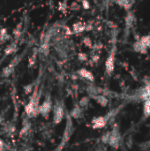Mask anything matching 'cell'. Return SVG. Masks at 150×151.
<instances>
[{
  "label": "cell",
  "instance_id": "obj_18",
  "mask_svg": "<svg viewBox=\"0 0 150 151\" xmlns=\"http://www.w3.org/2000/svg\"><path fill=\"white\" fill-rule=\"evenodd\" d=\"M138 147L141 150V151H149L150 150V140L143 142H141L138 145Z\"/></svg>",
  "mask_w": 150,
  "mask_h": 151
},
{
  "label": "cell",
  "instance_id": "obj_22",
  "mask_svg": "<svg viewBox=\"0 0 150 151\" xmlns=\"http://www.w3.org/2000/svg\"><path fill=\"white\" fill-rule=\"evenodd\" d=\"M0 151H7L6 144L4 143V142L2 139H0Z\"/></svg>",
  "mask_w": 150,
  "mask_h": 151
},
{
  "label": "cell",
  "instance_id": "obj_21",
  "mask_svg": "<svg viewBox=\"0 0 150 151\" xmlns=\"http://www.w3.org/2000/svg\"><path fill=\"white\" fill-rule=\"evenodd\" d=\"M34 84L33 83L32 84H29V85H27V86L24 87V92H25L26 95L32 94V92L34 91Z\"/></svg>",
  "mask_w": 150,
  "mask_h": 151
},
{
  "label": "cell",
  "instance_id": "obj_1",
  "mask_svg": "<svg viewBox=\"0 0 150 151\" xmlns=\"http://www.w3.org/2000/svg\"><path fill=\"white\" fill-rule=\"evenodd\" d=\"M40 98H41V91H39L38 86H35L34 91L32 92L28 104L25 106V113L29 119L35 118L39 115Z\"/></svg>",
  "mask_w": 150,
  "mask_h": 151
},
{
  "label": "cell",
  "instance_id": "obj_5",
  "mask_svg": "<svg viewBox=\"0 0 150 151\" xmlns=\"http://www.w3.org/2000/svg\"><path fill=\"white\" fill-rule=\"evenodd\" d=\"M121 134L119 131V127L118 125H115L111 131V136H110V141H109V146L111 148L118 150L120 147L121 144Z\"/></svg>",
  "mask_w": 150,
  "mask_h": 151
},
{
  "label": "cell",
  "instance_id": "obj_9",
  "mask_svg": "<svg viewBox=\"0 0 150 151\" xmlns=\"http://www.w3.org/2000/svg\"><path fill=\"white\" fill-rule=\"evenodd\" d=\"M102 88L94 85V84H91V85H88V88H87V94L88 96L92 98L93 96H97V95H101L102 94Z\"/></svg>",
  "mask_w": 150,
  "mask_h": 151
},
{
  "label": "cell",
  "instance_id": "obj_20",
  "mask_svg": "<svg viewBox=\"0 0 150 151\" xmlns=\"http://www.w3.org/2000/svg\"><path fill=\"white\" fill-rule=\"evenodd\" d=\"M141 41V42H142L148 49H150V34L147 35H144L142 37H141L139 39Z\"/></svg>",
  "mask_w": 150,
  "mask_h": 151
},
{
  "label": "cell",
  "instance_id": "obj_3",
  "mask_svg": "<svg viewBox=\"0 0 150 151\" xmlns=\"http://www.w3.org/2000/svg\"><path fill=\"white\" fill-rule=\"evenodd\" d=\"M53 111V123L54 125H59L62 120L64 119V117L65 115V105L62 101L56 100L55 104H53L52 108Z\"/></svg>",
  "mask_w": 150,
  "mask_h": 151
},
{
  "label": "cell",
  "instance_id": "obj_2",
  "mask_svg": "<svg viewBox=\"0 0 150 151\" xmlns=\"http://www.w3.org/2000/svg\"><path fill=\"white\" fill-rule=\"evenodd\" d=\"M66 123H65V130L61 138V141L59 142V145L57 147V149L54 151H62L63 149L65 147V145L68 143V142L70 141L71 137L72 136L75 127L72 122V119L71 118V116L69 115V113H66Z\"/></svg>",
  "mask_w": 150,
  "mask_h": 151
},
{
  "label": "cell",
  "instance_id": "obj_13",
  "mask_svg": "<svg viewBox=\"0 0 150 151\" xmlns=\"http://www.w3.org/2000/svg\"><path fill=\"white\" fill-rule=\"evenodd\" d=\"M121 7L125 8L126 10H129L132 8L133 4V0H112Z\"/></svg>",
  "mask_w": 150,
  "mask_h": 151
},
{
  "label": "cell",
  "instance_id": "obj_25",
  "mask_svg": "<svg viewBox=\"0 0 150 151\" xmlns=\"http://www.w3.org/2000/svg\"><path fill=\"white\" fill-rule=\"evenodd\" d=\"M149 128H150V126H149Z\"/></svg>",
  "mask_w": 150,
  "mask_h": 151
},
{
  "label": "cell",
  "instance_id": "obj_10",
  "mask_svg": "<svg viewBox=\"0 0 150 151\" xmlns=\"http://www.w3.org/2000/svg\"><path fill=\"white\" fill-rule=\"evenodd\" d=\"M69 115L71 116L72 119H81L82 116H83V109L80 108V107L79 106V104H77L72 108V110L70 111Z\"/></svg>",
  "mask_w": 150,
  "mask_h": 151
},
{
  "label": "cell",
  "instance_id": "obj_15",
  "mask_svg": "<svg viewBox=\"0 0 150 151\" xmlns=\"http://www.w3.org/2000/svg\"><path fill=\"white\" fill-rule=\"evenodd\" d=\"M143 115L145 118L150 117V97L148 98L146 101H144L143 104Z\"/></svg>",
  "mask_w": 150,
  "mask_h": 151
},
{
  "label": "cell",
  "instance_id": "obj_24",
  "mask_svg": "<svg viewBox=\"0 0 150 151\" xmlns=\"http://www.w3.org/2000/svg\"><path fill=\"white\" fill-rule=\"evenodd\" d=\"M79 58H80V60H87V56H86L85 54H80Z\"/></svg>",
  "mask_w": 150,
  "mask_h": 151
},
{
  "label": "cell",
  "instance_id": "obj_12",
  "mask_svg": "<svg viewBox=\"0 0 150 151\" xmlns=\"http://www.w3.org/2000/svg\"><path fill=\"white\" fill-rule=\"evenodd\" d=\"M133 50H134L136 52H138V53H141V54H147V53H148V50H149V49H148L142 42H141L140 40H137V41L133 43Z\"/></svg>",
  "mask_w": 150,
  "mask_h": 151
},
{
  "label": "cell",
  "instance_id": "obj_19",
  "mask_svg": "<svg viewBox=\"0 0 150 151\" xmlns=\"http://www.w3.org/2000/svg\"><path fill=\"white\" fill-rule=\"evenodd\" d=\"M110 136H111V131H107L105 132L102 137H101V142L104 145H108L109 144V141H110Z\"/></svg>",
  "mask_w": 150,
  "mask_h": 151
},
{
  "label": "cell",
  "instance_id": "obj_23",
  "mask_svg": "<svg viewBox=\"0 0 150 151\" xmlns=\"http://www.w3.org/2000/svg\"><path fill=\"white\" fill-rule=\"evenodd\" d=\"M96 151H106V149H105V147H104V144L99 145V146H98V149L96 150Z\"/></svg>",
  "mask_w": 150,
  "mask_h": 151
},
{
  "label": "cell",
  "instance_id": "obj_17",
  "mask_svg": "<svg viewBox=\"0 0 150 151\" xmlns=\"http://www.w3.org/2000/svg\"><path fill=\"white\" fill-rule=\"evenodd\" d=\"M30 130V124H26V122L23 125V127L21 128V131L19 133V137L20 138H24L25 136H27L29 133Z\"/></svg>",
  "mask_w": 150,
  "mask_h": 151
},
{
  "label": "cell",
  "instance_id": "obj_11",
  "mask_svg": "<svg viewBox=\"0 0 150 151\" xmlns=\"http://www.w3.org/2000/svg\"><path fill=\"white\" fill-rule=\"evenodd\" d=\"M91 99L95 100V101L96 102V104H99L100 106H102V107H107L108 104H109V99H108L107 96H104L103 94L95 96H93Z\"/></svg>",
  "mask_w": 150,
  "mask_h": 151
},
{
  "label": "cell",
  "instance_id": "obj_6",
  "mask_svg": "<svg viewBox=\"0 0 150 151\" xmlns=\"http://www.w3.org/2000/svg\"><path fill=\"white\" fill-rule=\"evenodd\" d=\"M112 111L109 112L105 116H97L92 119L91 126L93 129H103L106 127L107 123L112 117Z\"/></svg>",
  "mask_w": 150,
  "mask_h": 151
},
{
  "label": "cell",
  "instance_id": "obj_8",
  "mask_svg": "<svg viewBox=\"0 0 150 151\" xmlns=\"http://www.w3.org/2000/svg\"><path fill=\"white\" fill-rule=\"evenodd\" d=\"M77 73H78L79 76H80L81 78H83V79H85V80H87V81H88L90 82H94L95 81V76H94V74L90 71H88V69H86V68L80 69L77 72Z\"/></svg>",
  "mask_w": 150,
  "mask_h": 151
},
{
  "label": "cell",
  "instance_id": "obj_14",
  "mask_svg": "<svg viewBox=\"0 0 150 151\" xmlns=\"http://www.w3.org/2000/svg\"><path fill=\"white\" fill-rule=\"evenodd\" d=\"M90 99H91V98H90L88 96H82V97L80 99L79 103H78L79 106H80V108H82L83 110H86V109L88 108V106L89 105Z\"/></svg>",
  "mask_w": 150,
  "mask_h": 151
},
{
  "label": "cell",
  "instance_id": "obj_4",
  "mask_svg": "<svg viewBox=\"0 0 150 151\" xmlns=\"http://www.w3.org/2000/svg\"><path fill=\"white\" fill-rule=\"evenodd\" d=\"M52 108H53V103H52L51 96L50 93H47L45 96L44 101L42 102V104L39 105V114L42 118L48 119L50 116V113L52 111Z\"/></svg>",
  "mask_w": 150,
  "mask_h": 151
},
{
  "label": "cell",
  "instance_id": "obj_7",
  "mask_svg": "<svg viewBox=\"0 0 150 151\" xmlns=\"http://www.w3.org/2000/svg\"><path fill=\"white\" fill-rule=\"evenodd\" d=\"M115 56H116V47L114 46L105 62V71L108 75H111L115 69Z\"/></svg>",
  "mask_w": 150,
  "mask_h": 151
},
{
  "label": "cell",
  "instance_id": "obj_16",
  "mask_svg": "<svg viewBox=\"0 0 150 151\" xmlns=\"http://www.w3.org/2000/svg\"><path fill=\"white\" fill-rule=\"evenodd\" d=\"M134 14L133 12H128L126 16V25L127 27H131L134 22Z\"/></svg>",
  "mask_w": 150,
  "mask_h": 151
}]
</instances>
